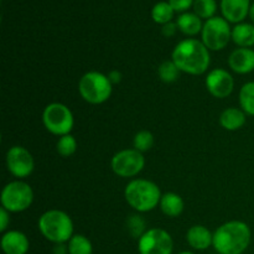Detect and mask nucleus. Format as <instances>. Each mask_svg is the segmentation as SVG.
Returning a JSON list of instances; mask_svg holds the SVG:
<instances>
[{
    "instance_id": "412c9836",
    "label": "nucleus",
    "mask_w": 254,
    "mask_h": 254,
    "mask_svg": "<svg viewBox=\"0 0 254 254\" xmlns=\"http://www.w3.org/2000/svg\"><path fill=\"white\" fill-rule=\"evenodd\" d=\"M240 104L246 114L254 117V82H247L241 87Z\"/></svg>"
},
{
    "instance_id": "aec40b11",
    "label": "nucleus",
    "mask_w": 254,
    "mask_h": 254,
    "mask_svg": "<svg viewBox=\"0 0 254 254\" xmlns=\"http://www.w3.org/2000/svg\"><path fill=\"white\" fill-rule=\"evenodd\" d=\"M179 30L188 36H195L198 32L202 31V21L201 17L192 12H184L176 20Z\"/></svg>"
},
{
    "instance_id": "0eeeda50",
    "label": "nucleus",
    "mask_w": 254,
    "mask_h": 254,
    "mask_svg": "<svg viewBox=\"0 0 254 254\" xmlns=\"http://www.w3.org/2000/svg\"><path fill=\"white\" fill-rule=\"evenodd\" d=\"M42 123L47 131L57 136L71 134L74 126L73 113L62 103H50L45 107L42 113Z\"/></svg>"
},
{
    "instance_id": "423d86ee",
    "label": "nucleus",
    "mask_w": 254,
    "mask_h": 254,
    "mask_svg": "<svg viewBox=\"0 0 254 254\" xmlns=\"http://www.w3.org/2000/svg\"><path fill=\"white\" fill-rule=\"evenodd\" d=\"M1 207L11 213L26 211L34 202V191L31 186L21 180H15L2 188L0 195Z\"/></svg>"
},
{
    "instance_id": "393cba45",
    "label": "nucleus",
    "mask_w": 254,
    "mask_h": 254,
    "mask_svg": "<svg viewBox=\"0 0 254 254\" xmlns=\"http://www.w3.org/2000/svg\"><path fill=\"white\" fill-rule=\"evenodd\" d=\"M56 150L64 158H69L73 155L77 150V140L73 135L67 134V135L60 136L56 144Z\"/></svg>"
},
{
    "instance_id": "c756f323",
    "label": "nucleus",
    "mask_w": 254,
    "mask_h": 254,
    "mask_svg": "<svg viewBox=\"0 0 254 254\" xmlns=\"http://www.w3.org/2000/svg\"><path fill=\"white\" fill-rule=\"evenodd\" d=\"M10 223V212L4 207L0 208V232H5Z\"/></svg>"
},
{
    "instance_id": "2f4dec72",
    "label": "nucleus",
    "mask_w": 254,
    "mask_h": 254,
    "mask_svg": "<svg viewBox=\"0 0 254 254\" xmlns=\"http://www.w3.org/2000/svg\"><path fill=\"white\" fill-rule=\"evenodd\" d=\"M107 76H108L109 81H111V83L113 84V86H114V84L121 83V81H122V73L118 71V69H112V71L109 72V73L107 74Z\"/></svg>"
},
{
    "instance_id": "6ab92c4d",
    "label": "nucleus",
    "mask_w": 254,
    "mask_h": 254,
    "mask_svg": "<svg viewBox=\"0 0 254 254\" xmlns=\"http://www.w3.org/2000/svg\"><path fill=\"white\" fill-rule=\"evenodd\" d=\"M232 40L238 47L251 49L254 46V25L241 22L232 29Z\"/></svg>"
},
{
    "instance_id": "f03ea898",
    "label": "nucleus",
    "mask_w": 254,
    "mask_h": 254,
    "mask_svg": "<svg viewBox=\"0 0 254 254\" xmlns=\"http://www.w3.org/2000/svg\"><path fill=\"white\" fill-rule=\"evenodd\" d=\"M252 232L243 221H228L213 233V248L218 254H243L250 247Z\"/></svg>"
},
{
    "instance_id": "c85d7f7f",
    "label": "nucleus",
    "mask_w": 254,
    "mask_h": 254,
    "mask_svg": "<svg viewBox=\"0 0 254 254\" xmlns=\"http://www.w3.org/2000/svg\"><path fill=\"white\" fill-rule=\"evenodd\" d=\"M195 0H169V4L173 6L175 11H186Z\"/></svg>"
},
{
    "instance_id": "5701e85b",
    "label": "nucleus",
    "mask_w": 254,
    "mask_h": 254,
    "mask_svg": "<svg viewBox=\"0 0 254 254\" xmlns=\"http://www.w3.org/2000/svg\"><path fill=\"white\" fill-rule=\"evenodd\" d=\"M180 72L181 71L173 60H166V61L161 62L158 68L159 78L165 83H174L175 81H178Z\"/></svg>"
},
{
    "instance_id": "9d476101",
    "label": "nucleus",
    "mask_w": 254,
    "mask_h": 254,
    "mask_svg": "<svg viewBox=\"0 0 254 254\" xmlns=\"http://www.w3.org/2000/svg\"><path fill=\"white\" fill-rule=\"evenodd\" d=\"M139 254H173L174 241L161 228H149L138 241Z\"/></svg>"
},
{
    "instance_id": "4468645a",
    "label": "nucleus",
    "mask_w": 254,
    "mask_h": 254,
    "mask_svg": "<svg viewBox=\"0 0 254 254\" xmlns=\"http://www.w3.org/2000/svg\"><path fill=\"white\" fill-rule=\"evenodd\" d=\"M228 66L238 74H247L254 71V50L236 49L228 57Z\"/></svg>"
},
{
    "instance_id": "6e6552de",
    "label": "nucleus",
    "mask_w": 254,
    "mask_h": 254,
    "mask_svg": "<svg viewBox=\"0 0 254 254\" xmlns=\"http://www.w3.org/2000/svg\"><path fill=\"white\" fill-rule=\"evenodd\" d=\"M202 42L211 51H221L228 45L232 39V30L226 19L220 16H213L203 24Z\"/></svg>"
},
{
    "instance_id": "473e14b6",
    "label": "nucleus",
    "mask_w": 254,
    "mask_h": 254,
    "mask_svg": "<svg viewBox=\"0 0 254 254\" xmlns=\"http://www.w3.org/2000/svg\"><path fill=\"white\" fill-rule=\"evenodd\" d=\"M54 254H68V246L66 243H57L52 250Z\"/></svg>"
},
{
    "instance_id": "f704fd0d",
    "label": "nucleus",
    "mask_w": 254,
    "mask_h": 254,
    "mask_svg": "<svg viewBox=\"0 0 254 254\" xmlns=\"http://www.w3.org/2000/svg\"><path fill=\"white\" fill-rule=\"evenodd\" d=\"M179 254H195V253L189 252V251H184V252H181V253H179Z\"/></svg>"
},
{
    "instance_id": "f3484780",
    "label": "nucleus",
    "mask_w": 254,
    "mask_h": 254,
    "mask_svg": "<svg viewBox=\"0 0 254 254\" xmlns=\"http://www.w3.org/2000/svg\"><path fill=\"white\" fill-rule=\"evenodd\" d=\"M247 121V114L240 108H231L225 109L220 116V124L223 129L230 131L238 130L242 128Z\"/></svg>"
},
{
    "instance_id": "a878e982",
    "label": "nucleus",
    "mask_w": 254,
    "mask_h": 254,
    "mask_svg": "<svg viewBox=\"0 0 254 254\" xmlns=\"http://www.w3.org/2000/svg\"><path fill=\"white\" fill-rule=\"evenodd\" d=\"M193 10L197 16L201 19H211L217 10L215 0H195L193 1Z\"/></svg>"
},
{
    "instance_id": "f257e3e1",
    "label": "nucleus",
    "mask_w": 254,
    "mask_h": 254,
    "mask_svg": "<svg viewBox=\"0 0 254 254\" xmlns=\"http://www.w3.org/2000/svg\"><path fill=\"white\" fill-rule=\"evenodd\" d=\"M171 60L181 72L198 76L205 73L210 67V50L203 45L202 41L186 39L176 45L171 54Z\"/></svg>"
},
{
    "instance_id": "a211bd4d",
    "label": "nucleus",
    "mask_w": 254,
    "mask_h": 254,
    "mask_svg": "<svg viewBox=\"0 0 254 254\" xmlns=\"http://www.w3.org/2000/svg\"><path fill=\"white\" fill-rule=\"evenodd\" d=\"M160 210L168 217H179L183 213L184 207H185V202H184L183 197L175 192H166L161 196Z\"/></svg>"
},
{
    "instance_id": "ddd939ff",
    "label": "nucleus",
    "mask_w": 254,
    "mask_h": 254,
    "mask_svg": "<svg viewBox=\"0 0 254 254\" xmlns=\"http://www.w3.org/2000/svg\"><path fill=\"white\" fill-rule=\"evenodd\" d=\"M0 246L5 254H26L29 252L30 242L25 233L12 230L4 232Z\"/></svg>"
},
{
    "instance_id": "dca6fc26",
    "label": "nucleus",
    "mask_w": 254,
    "mask_h": 254,
    "mask_svg": "<svg viewBox=\"0 0 254 254\" xmlns=\"http://www.w3.org/2000/svg\"><path fill=\"white\" fill-rule=\"evenodd\" d=\"M186 241L193 250L205 251L213 245V233L205 226L195 225L189 228Z\"/></svg>"
},
{
    "instance_id": "39448f33",
    "label": "nucleus",
    "mask_w": 254,
    "mask_h": 254,
    "mask_svg": "<svg viewBox=\"0 0 254 254\" xmlns=\"http://www.w3.org/2000/svg\"><path fill=\"white\" fill-rule=\"evenodd\" d=\"M113 84L108 76L98 71H89L79 78L78 92L89 104H102L112 96Z\"/></svg>"
},
{
    "instance_id": "b1692460",
    "label": "nucleus",
    "mask_w": 254,
    "mask_h": 254,
    "mask_svg": "<svg viewBox=\"0 0 254 254\" xmlns=\"http://www.w3.org/2000/svg\"><path fill=\"white\" fill-rule=\"evenodd\" d=\"M174 11L175 10L173 9V6L169 2L160 1L151 10V17H153V20L156 24L165 25L171 21V19L174 16Z\"/></svg>"
},
{
    "instance_id": "4be33fe9",
    "label": "nucleus",
    "mask_w": 254,
    "mask_h": 254,
    "mask_svg": "<svg viewBox=\"0 0 254 254\" xmlns=\"http://www.w3.org/2000/svg\"><path fill=\"white\" fill-rule=\"evenodd\" d=\"M68 254H92L93 246L92 242L83 235H73V237L67 242Z\"/></svg>"
},
{
    "instance_id": "cd10ccee",
    "label": "nucleus",
    "mask_w": 254,
    "mask_h": 254,
    "mask_svg": "<svg viewBox=\"0 0 254 254\" xmlns=\"http://www.w3.org/2000/svg\"><path fill=\"white\" fill-rule=\"evenodd\" d=\"M127 226H128L129 233L133 236L134 238H140L144 233L148 230H145V221L141 216L139 215H133L128 218V222H127Z\"/></svg>"
},
{
    "instance_id": "7ed1b4c3",
    "label": "nucleus",
    "mask_w": 254,
    "mask_h": 254,
    "mask_svg": "<svg viewBox=\"0 0 254 254\" xmlns=\"http://www.w3.org/2000/svg\"><path fill=\"white\" fill-rule=\"evenodd\" d=\"M161 191L155 183L145 179H134L124 190L128 205L138 212H149L158 207L161 200Z\"/></svg>"
},
{
    "instance_id": "bb28decb",
    "label": "nucleus",
    "mask_w": 254,
    "mask_h": 254,
    "mask_svg": "<svg viewBox=\"0 0 254 254\" xmlns=\"http://www.w3.org/2000/svg\"><path fill=\"white\" fill-rule=\"evenodd\" d=\"M134 149L140 153H146L154 145V135L149 130H140L135 134L133 139Z\"/></svg>"
},
{
    "instance_id": "f8f14e48",
    "label": "nucleus",
    "mask_w": 254,
    "mask_h": 254,
    "mask_svg": "<svg viewBox=\"0 0 254 254\" xmlns=\"http://www.w3.org/2000/svg\"><path fill=\"white\" fill-rule=\"evenodd\" d=\"M206 88L215 98H226L235 88V79L232 74L223 68H215L208 72L206 77Z\"/></svg>"
},
{
    "instance_id": "1a4fd4ad",
    "label": "nucleus",
    "mask_w": 254,
    "mask_h": 254,
    "mask_svg": "<svg viewBox=\"0 0 254 254\" xmlns=\"http://www.w3.org/2000/svg\"><path fill=\"white\" fill-rule=\"evenodd\" d=\"M111 166L113 173L121 178H134L145 166V158L136 149H123L114 154Z\"/></svg>"
},
{
    "instance_id": "20e7f679",
    "label": "nucleus",
    "mask_w": 254,
    "mask_h": 254,
    "mask_svg": "<svg viewBox=\"0 0 254 254\" xmlns=\"http://www.w3.org/2000/svg\"><path fill=\"white\" fill-rule=\"evenodd\" d=\"M37 226L41 235L55 245L66 243L73 237V222L64 211H46L40 216Z\"/></svg>"
},
{
    "instance_id": "9b49d317",
    "label": "nucleus",
    "mask_w": 254,
    "mask_h": 254,
    "mask_svg": "<svg viewBox=\"0 0 254 254\" xmlns=\"http://www.w3.org/2000/svg\"><path fill=\"white\" fill-rule=\"evenodd\" d=\"M6 168L9 173L16 179H25L32 174L35 169V161L31 153L26 148L14 145L6 151Z\"/></svg>"
},
{
    "instance_id": "7c9ffc66",
    "label": "nucleus",
    "mask_w": 254,
    "mask_h": 254,
    "mask_svg": "<svg viewBox=\"0 0 254 254\" xmlns=\"http://www.w3.org/2000/svg\"><path fill=\"white\" fill-rule=\"evenodd\" d=\"M176 29H178V25L176 22H168V24L163 25V29H161V32L165 37H171L175 35Z\"/></svg>"
},
{
    "instance_id": "2eb2a0df",
    "label": "nucleus",
    "mask_w": 254,
    "mask_h": 254,
    "mask_svg": "<svg viewBox=\"0 0 254 254\" xmlns=\"http://www.w3.org/2000/svg\"><path fill=\"white\" fill-rule=\"evenodd\" d=\"M250 0H222L221 10L228 22H241L247 17L251 10Z\"/></svg>"
},
{
    "instance_id": "72a5a7b5",
    "label": "nucleus",
    "mask_w": 254,
    "mask_h": 254,
    "mask_svg": "<svg viewBox=\"0 0 254 254\" xmlns=\"http://www.w3.org/2000/svg\"><path fill=\"white\" fill-rule=\"evenodd\" d=\"M250 16H251V19H252L253 25H254V4H252V6H251V10H250Z\"/></svg>"
}]
</instances>
